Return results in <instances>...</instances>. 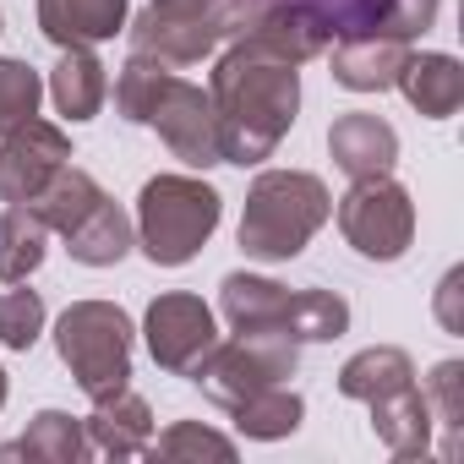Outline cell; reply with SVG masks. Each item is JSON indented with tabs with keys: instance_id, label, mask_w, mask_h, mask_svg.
I'll use <instances>...</instances> for the list:
<instances>
[{
	"instance_id": "6da1fadb",
	"label": "cell",
	"mask_w": 464,
	"mask_h": 464,
	"mask_svg": "<svg viewBox=\"0 0 464 464\" xmlns=\"http://www.w3.org/2000/svg\"><path fill=\"white\" fill-rule=\"evenodd\" d=\"M208 104L218 121V159L224 164H263L285 142L301 110V77L290 61L263 55L252 44H229L208 77Z\"/></svg>"
},
{
	"instance_id": "7a4b0ae2",
	"label": "cell",
	"mask_w": 464,
	"mask_h": 464,
	"mask_svg": "<svg viewBox=\"0 0 464 464\" xmlns=\"http://www.w3.org/2000/svg\"><path fill=\"white\" fill-rule=\"evenodd\" d=\"M334 218V197L306 169H263L246 191L241 213V252L257 263H290L306 241Z\"/></svg>"
},
{
	"instance_id": "3957f363",
	"label": "cell",
	"mask_w": 464,
	"mask_h": 464,
	"mask_svg": "<svg viewBox=\"0 0 464 464\" xmlns=\"http://www.w3.org/2000/svg\"><path fill=\"white\" fill-rule=\"evenodd\" d=\"M218 202L224 197L197 175H153L137 197V246L159 268L191 263L218 229V213H224Z\"/></svg>"
},
{
	"instance_id": "277c9868",
	"label": "cell",
	"mask_w": 464,
	"mask_h": 464,
	"mask_svg": "<svg viewBox=\"0 0 464 464\" xmlns=\"http://www.w3.org/2000/svg\"><path fill=\"white\" fill-rule=\"evenodd\" d=\"M55 350L88 399H110L131 377V317L110 301H77L55 323Z\"/></svg>"
},
{
	"instance_id": "5b68a950",
	"label": "cell",
	"mask_w": 464,
	"mask_h": 464,
	"mask_svg": "<svg viewBox=\"0 0 464 464\" xmlns=\"http://www.w3.org/2000/svg\"><path fill=\"white\" fill-rule=\"evenodd\" d=\"M295 377V344L279 334H236V339H218L202 366L191 372V382H202V393L218 410H236L241 399L279 388Z\"/></svg>"
},
{
	"instance_id": "8992f818",
	"label": "cell",
	"mask_w": 464,
	"mask_h": 464,
	"mask_svg": "<svg viewBox=\"0 0 464 464\" xmlns=\"http://www.w3.org/2000/svg\"><path fill=\"white\" fill-rule=\"evenodd\" d=\"M339 236L372 257V263H393L410 252L415 241V202L393 175H366L339 197Z\"/></svg>"
},
{
	"instance_id": "52a82bcc",
	"label": "cell",
	"mask_w": 464,
	"mask_h": 464,
	"mask_svg": "<svg viewBox=\"0 0 464 464\" xmlns=\"http://www.w3.org/2000/svg\"><path fill=\"white\" fill-rule=\"evenodd\" d=\"M229 39H241V44H252L263 55H279V61L301 66V61L323 55L339 34H334V17L306 6V0H241Z\"/></svg>"
},
{
	"instance_id": "ba28073f",
	"label": "cell",
	"mask_w": 464,
	"mask_h": 464,
	"mask_svg": "<svg viewBox=\"0 0 464 464\" xmlns=\"http://www.w3.org/2000/svg\"><path fill=\"white\" fill-rule=\"evenodd\" d=\"M142 126H153L164 137V148L191 164V169H208V164H224L218 159V121H213V104L202 88L180 82L175 72H164V82L153 88L148 110H142Z\"/></svg>"
},
{
	"instance_id": "9c48e42d",
	"label": "cell",
	"mask_w": 464,
	"mask_h": 464,
	"mask_svg": "<svg viewBox=\"0 0 464 464\" xmlns=\"http://www.w3.org/2000/svg\"><path fill=\"white\" fill-rule=\"evenodd\" d=\"M126 34H131V55H148V61H164V66H191V61H202L224 44L218 12L164 6V0H153Z\"/></svg>"
},
{
	"instance_id": "30bf717a",
	"label": "cell",
	"mask_w": 464,
	"mask_h": 464,
	"mask_svg": "<svg viewBox=\"0 0 464 464\" xmlns=\"http://www.w3.org/2000/svg\"><path fill=\"white\" fill-rule=\"evenodd\" d=\"M142 334H148V350H153V361H159L164 372H175V377H191V372L202 366V355L218 344L213 312L202 306V295H186V290H175V295H159V301L148 306V323H142Z\"/></svg>"
},
{
	"instance_id": "8fae6325",
	"label": "cell",
	"mask_w": 464,
	"mask_h": 464,
	"mask_svg": "<svg viewBox=\"0 0 464 464\" xmlns=\"http://www.w3.org/2000/svg\"><path fill=\"white\" fill-rule=\"evenodd\" d=\"M61 164H72L66 131L39 121V115L23 121L17 131H6V142H0V202H34Z\"/></svg>"
},
{
	"instance_id": "7c38bea8",
	"label": "cell",
	"mask_w": 464,
	"mask_h": 464,
	"mask_svg": "<svg viewBox=\"0 0 464 464\" xmlns=\"http://www.w3.org/2000/svg\"><path fill=\"white\" fill-rule=\"evenodd\" d=\"M306 6L328 12L339 39L377 34V39H404L410 44L415 34H426L437 23L442 0H306Z\"/></svg>"
},
{
	"instance_id": "4fadbf2b",
	"label": "cell",
	"mask_w": 464,
	"mask_h": 464,
	"mask_svg": "<svg viewBox=\"0 0 464 464\" xmlns=\"http://www.w3.org/2000/svg\"><path fill=\"white\" fill-rule=\"evenodd\" d=\"M290 301H295V290H285V285H274V279H257V274H229V279L218 285L224 323L236 328V334H279V339H290V334H285ZM290 344H295V339H290Z\"/></svg>"
},
{
	"instance_id": "5bb4252c",
	"label": "cell",
	"mask_w": 464,
	"mask_h": 464,
	"mask_svg": "<svg viewBox=\"0 0 464 464\" xmlns=\"http://www.w3.org/2000/svg\"><path fill=\"white\" fill-rule=\"evenodd\" d=\"M39 28L55 50H93L126 28V0H39Z\"/></svg>"
},
{
	"instance_id": "9a60e30c",
	"label": "cell",
	"mask_w": 464,
	"mask_h": 464,
	"mask_svg": "<svg viewBox=\"0 0 464 464\" xmlns=\"http://www.w3.org/2000/svg\"><path fill=\"white\" fill-rule=\"evenodd\" d=\"M328 153L350 180L388 175L393 159H399V131L382 115H339L334 131H328Z\"/></svg>"
},
{
	"instance_id": "2e32d148",
	"label": "cell",
	"mask_w": 464,
	"mask_h": 464,
	"mask_svg": "<svg viewBox=\"0 0 464 464\" xmlns=\"http://www.w3.org/2000/svg\"><path fill=\"white\" fill-rule=\"evenodd\" d=\"M88 448L110 453V459H131V453H148L153 442V410L142 393L121 388L110 399H93V415H88Z\"/></svg>"
},
{
	"instance_id": "e0dca14e",
	"label": "cell",
	"mask_w": 464,
	"mask_h": 464,
	"mask_svg": "<svg viewBox=\"0 0 464 464\" xmlns=\"http://www.w3.org/2000/svg\"><path fill=\"white\" fill-rule=\"evenodd\" d=\"M334 82L350 88V93H382L399 82V66L410 55L404 39H377V34H361V39H334Z\"/></svg>"
},
{
	"instance_id": "ac0fdd59",
	"label": "cell",
	"mask_w": 464,
	"mask_h": 464,
	"mask_svg": "<svg viewBox=\"0 0 464 464\" xmlns=\"http://www.w3.org/2000/svg\"><path fill=\"white\" fill-rule=\"evenodd\" d=\"M372 431L382 437V448L393 459H415L431 453V404L415 382L388 388L382 399H372Z\"/></svg>"
},
{
	"instance_id": "d6986e66",
	"label": "cell",
	"mask_w": 464,
	"mask_h": 464,
	"mask_svg": "<svg viewBox=\"0 0 464 464\" xmlns=\"http://www.w3.org/2000/svg\"><path fill=\"white\" fill-rule=\"evenodd\" d=\"M393 88H404V99L426 121H448L464 104V66L453 55H404Z\"/></svg>"
},
{
	"instance_id": "ffe728a7",
	"label": "cell",
	"mask_w": 464,
	"mask_h": 464,
	"mask_svg": "<svg viewBox=\"0 0 464 464\" xmlns=\"http://www.w3.org/2000/svg\"><path fill=\"white\" fill-rule=\"evenodd\" d=\"M131 246H137V224H131V218L121 213V202H110V197L66 229V252H72L77 263H88V268L121 263Z\"/></svg>"
},
{
	"instance_id": "44dd1931",
	"label": "cell",
	"mask_w": 464,
	"mask_h": 464,
	"mask_svg": "<svg viewBox=\"0 0 464 464\" xmlns=\"http://www.w3.org/2000/svg\"><path fill=\"white\" fill-rule=\"evenodd\" d=\"M50 99L66 121H93L110 99V77L93 50H61V66L50 72Z\"/></svg>"
},
{
	"instance_id": "7402d4cb",
	"label": "cell",
	"mask_w": 464,
	"mask_h": 464,
	"mask_svg": "<svg viewBox=\"0 0 464 464\" xmlns=\"http://www.w3.org/2000/svg\"><path fill=\"white\" fill-rule=\"evenodd\" d=\"M44 241H50V224L39 218V208L34 202H12L6 218H0V279L23 285L44 263Z\"/></svg>"
},
{
	"instance_id": "603a6c76",
	"label": "cell",
	"mask_w": 464,
	"mask_h": 464,
	"mask_svg": "<svg viewBox=\"0 0 464 464\" xmlns=\"http://www.w3.org/2000/svg\"><path fill=\"white\" fill-rule=\"evenodd\" d=\"M39 459V464H77L82 453H88V431H82V420L77 415H66V410H44V415H34V426L23 431V442H12V448H0V459Z\"/></svg>"
},
{
	"instance_id": "cb8c5ba5",
	"label": "cell",
	"mask_w": 464,
	"mask_h": 464,
	"mask_svg": "<svg viewBox=\"0 0 464 464\" xmlns=\"http://www.w3.org/2000/svg\"><path fill=\"white\" fill-rule=\"evenodd\" d=\"M404 382H415V366H410V355L393 350V344L361 350V355H350L344 372H339V393H344V399H361V404H372V399H382L388 388H404Z\"/></svg>"
},
{
	"instance_id": "d4e9b609",
	"label": "cell",
	"mask_w": 464,
	"mask_h": 464,
	"mask_svg": "<svg viewBox=\"0 0 464 464\" xmlns=\"http://www.w3.org/2000/svg\"><path fill=\"white\" fill-rule=\"evenodd\" d=\"M99 202H104V186H99L88 169H77V164H61V169L50 175V186L34 197L39 218H44L50 229H61V236H66V229H72L82 213H93Z\"/></svg>"
},
{
	"instance_id": "484cf974",
	"label": "cell",
	"mask_w": 464,
	"mask_h": 464,
	"mask_svg": "<svg viewBox=\"0 0 464 464\" xmlns=\"http://www.w3.org/2000/svg\"><path fill=\"white\" fill-rule=\"evenodd\" d=\"M229 415H236V426H241L246 437H257V442H279V437H290V431L301 426L306 404H301V393H295L290 382H279V388H263V393L241 399Z\"/></svg>"
},
{
	"instance_id": "4316f807",
	"label": "cell",
	"mask_w": 464,
	"mask_h": 464,
	"mask_svg": "<svg viewBox=\"0 0 464 464\" xmlns=\"http://www.w3.org/2000/svg\"><path fill=\"white\" fill-rule=\"evenodd\" d=\"M426 404H431V420L442 426V459H459V431H464V366L459 361H442L431 377H426Z\"/></svg>"
},
{
	"instance_id": "83f0119b",
	"label": "cell",
	"mask_w": 464,
	"mask_h": 464,
	"mask_svg": "<svg viewBox=\"0 0 464 464\" xmlns=\"http://www.w3.org/2000/svg\"><path fill=\"white\" fill-rule=\"evenodd\" d=\"M39 99H44V77L28 61H0V137L17 131L23 121H34Z\"/></svg>"
},
{
	"instance_id": "f1b7e54d",
	"label": "cell",
	"mask_w": 464,
	"mask_h": 464,
	"mask_svg": "<svg viewBox=\"0 0 464 464\" xmlns=\"http://www.w3.org/2000/svg\"><path fill=\"white\" fill-rule=\"evenodd\" d=\"M39 334H44L39 290H0V344L6 350H34Z\"/></svg>"
},
{
	"instance_id": "f546056e",
	"label": "cell",
	"mask_w": 464,
	"mask_h": 464,
	"mask_svg": "<svg viewBox=\"0 0 464 464\" xmlns=\"http://www.w3.org/2000/svg\"><path fill=\"white\" fill-rule=\"evenodd\" d=\"M148 453H159V459H202V453L208 459H236V442L218 437V431H208V426H197V420H180L164 437H153Z\"/></svg>"
},
{
	"instance_id": "4dcf8cb0",
	"label": "cell",
	"mask_w": 464,
	"mask_h": 464,
	"mask_svg": "<svg viewBox=\"0 0 464 464\" xmlns=\"http://www.w3.org/2000/svg\"><path fill=\"white\" fill-rule=\"evenodd\" d=\"M164 6H197V12H224V0H164Z\"/></svg>"
},
{
	"instance_id": "1f68e13d",
	"label": "cell",
	"mask_w": 464,
	"mask_h": 464,
	"mask_svg": "<svg viewBox=\"0 0 464 464\" xmlns=\"http://www.w3.org/2000/svg\"><path fill=\"white\" fill-rule=\"evenodd\" d=\"M0 404H6V372H0Z\"/></svg>"
}]
</instances>
